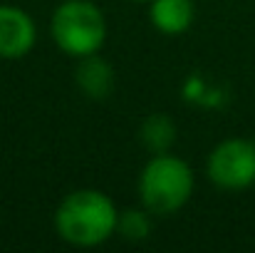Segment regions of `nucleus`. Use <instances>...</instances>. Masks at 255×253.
<instances>
[{"mask_svg": "<svg viewBox=\"0 0 255 253\" xmlns=\"http://www.w3.org/2000/svg\"><path fill=\"white\" fill-rule=\"evenodd\" d=\"M119 211L112 199L97 189H80L62 199L55 211V229L62 241L92 249L117 234Z\"/></svg>", "mask_w": 255, "mask_h": 253, "instance_id": "1", "label": "nucleus"}, {"mask_svg": "<svg viewBox=\"0 0 255 253\" xmlns=\"http://www.w3.org/2000/svg\"><path fill=\"white\" fill-rule=\"evenodd\" d=\"M193 194V171L191 167L171 157L169 152L154 154L139 176V196L149 214L171 216L176 214Z\"/></svg>", "mask_w": 255, "mask_h": 253, "instance_id": "2", "label": "nucleus"}, {"mask_svg": "<svg viewBox=\"0 0 255 253\" xmlns=\"http://www.w3.org/2000/svg\"><path fill=\"white\" fill-rule=\"evenodd\" d=\"M50 30L55 45L72 57L99 52L107 40V20L102 10L89 0H65L62 5H57Z\"/></svg>", "mask_w": 255, "mask_h": 253, "instance_id": "3", "label": "nucleus"}, {"mask_svg": "<svg viewBox=\"0 0 255 253\" xmlns=\"http://www.w3.org/2000/svg\"><path fill=\"white\" fill-rule=\"evenodd\" d=\"M208 179L226 191H243L255 184V142L251 139H226L208 157Z\"/></svg>", "mask_w": 255, "mask_h": 253, "instance_id": "4", "label": "nucleus"}, {"mask_svg": "<svg viewBox=\"0 0 255 253\" xmlns=\"http://www.w3.org/2000/svg\"><path fill=\"white\" fill-rule=\"evenodd\" d=\"M37 30L32 17L15 7L0 5V60H20L35 45Z\"/></svg>", "mask_w": 255, "mask_h": 253, "instance_id": "5", "label": "nucleus"}, {"mask_svg": "<svg viewBox=\"0 0 255 253\" xmlns=\"http://www.w3.org/2000/svg\"><path fill=\"white\" fill-rule=\"evenodd\" d=\"M196 15L193 0H151V25L164 35H181L191 27Z\"/></svg>", "mask_w": 255, "mask_h": 253, "instance_id": "6", "label": "nucleus"}, {"mask_svg": "<svg viewBox=\"0 0 255 253\" xmlns=\"http://www.w3.org/2000/svg\"><path fill=\"white\" fill-rule=\"evenodd\" d=\"M77 87L85 92L89 99H107L114 89V70L109 67V62H104L97 52L80 57V67H77Z\"/></svg>", "mask_w": 255, "mask_h": 253, "instance_id": "7", "label": "nucleus"}, {"mask_svg": "<svg viewBox=\"0 0 255 253\" xmlns=\"http://www.w3.org/2000/svg\"><path fill=\"white\" fill-rule=\"evenodd\" d=\"M139 137H141V142L149 152L164 154V152H169V147L176 139V124L169 114H149L141 122Z\"/></svg>", "mask_w": 255, "mask_h": 253, "instance_id": "8", "label": "nucleus"}, {"mask_svg": "<svg viewBox=\"0 0 255 253\" xmlns=\"http://www.w3.org/2000/svg\"><path fill=\"white\" fill-rule=\"evenodd\" d=\"M117 231L129 239V241H141L149 236L151 231V224H149V216H146V209L139 211V209H129L124 214H119V224H117Z\"/></svg>", "mask_w": 255, "mask_h": 253, "instance_id": "9", "label": "nucleus"}, {"mask_svg": "<svg viewBox=\"0 0 255 253\" xmlns=\"http://www.w3.org/2000/svg\"><path fill=\"white\" fill-rule=\"evenodd\" d=\"M134 2H151V0H134Z\"/></svg>", "mask_w": 255, "mask_h": 253, "instance_id": "10", "label": "nucleus"}]
</instances>
